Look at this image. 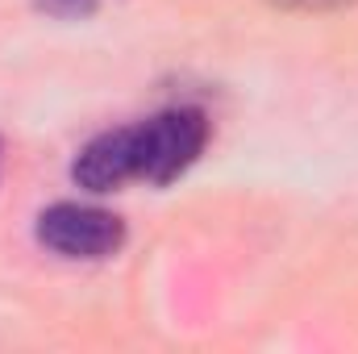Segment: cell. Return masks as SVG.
Returning a JSON list of instances; mask_svg holds the SVG:
<instances>
[{
    "instance_id": "3",
    "label": "cell",
    "mask_w": 358,
    "mask_h": 354,
    "mask_svg": "<svg viewBox=\"0 0 358 354\" xmlns=\"http://www.w3.org/2000/svg\"><path fill=\"white\" fill-rule=\"evenodd\" d=\"M71 179L84 192H96V196L100 192H117L129 179H138V167H134V129L121 125V129L96 134L88 146L80 150V159L71 167Z\"/></svg>"
},
{
    "instance_id": "2",
    "label": "cell",
    "mask_w": 358,
    "mask_h": 354,
    "mask_svg": "<svg viewBox=\"0 0 358 354\" xmlns=\"http://www.w3.org/2000/svg\"><path fill=\"white\" fill-rule=\"evenodd\" d=\"M38 242L55 250L59 259L96 263V259H113L125 246V221L96 204L59 200L38 213Z\"/></svg>"
},
{
    "instance_id": "4",
    "label": "cell",
    "mask_w": 358,
    "mask_h": 354,
    "mask_svg": "<svg viewBox=\"0 0 358 354\" xmlns=\"http://www.w3.org/2000/svg\"><path fill=\"white\" fill-rule=\"evenodd\" d=\"M96 4L100 0H38V8L50 17H88V13H96Z\"/></svg>"
},
{
    "instance_id": "1",
    "label": "cell",
    "mask_w": 358,
    "mask_h": 354,
    "mask_svg": "<svg viewBox=\"0 0 358 354\" xmlns=\"http://www.w3.org/2000/svg\"><path fill=\"white\" fill-rule=\"evenodd\" d=\"M134 129V167L146 183L179 179L208 146V117L200 108H163Z\"/></svg>"
},
{
    "instance_id": "5",
    "label": "cell",
    "mask_w": 358,
    "mask_h": 354,
    "mask_svg": "<svg viewBox=\"0 0 358 354\" xmlns=\"http://www.w3.org/2000/svg\"><path fill=\"white\" fill-rule=\"evenodd\" d=\"M279 8H296V13H321V8H342V4H355V0H271Z\"/></svg>"
}]
</instances>
